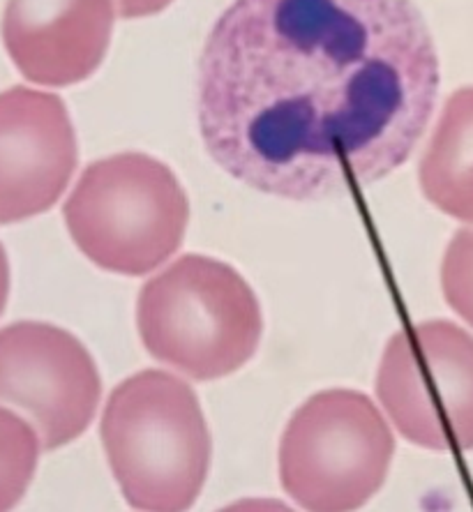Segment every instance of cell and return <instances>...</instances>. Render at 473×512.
Here are the masks:
<instances>
[{
  "mask_svg": "<svg viewBox=\"0 0 473 512\" xmlns=\"http://www.w3.org/2000/svg\"><path fill=\"white\" fill-rule=\"evenodd\" d=\"M7 298H10V261H7V254L0 245V314H3Z\"/></svg>",
  "mask_w": 473,
  "mask_h": 512,
  "instance_id": "15",
  "label": "cell"
},
{
  "mask_svg": "<svg viewBox=\"0 0 473 512\" xmlns=\"http://www.w3.org/2000/svg\"><path fill=\"white\" fill-rule=\"evenodd\" d=\"M377 397L416 446L473 450V337L450 321L395 333L377 372Z\"/></svg>",
  "mask_w": 473,
  "mask_h": 512,
  "instance_id": "6",
  "label": "cell"
},
{
  "mask_svg": "<svg viewBox=\"0 0 473 512\" xmlns=\"http://www.w3.org/2000/svg\"><path fill=\"white\" fill-rule=\"evenodd\" d=\"M437 90L411 0H236L201 54L199 130L252 190L326 201L402 167Z\"/></svg>",
  "mask_w": 473,
  "mask_h": 512,
  "instance_id": "1",
  "label": "cell"
},
{
  "mask_svg": "<svg viewBox=\"0 0 473 512\" xmlns=\"http://www.w3.org/2000/svg\"><path fill=\"white\" fill-rule=\"evenodd\" d=\"M40 434L19 413L0 406V512L24 499L40 459Z\"/></svg>",
  "mask_w": 473,
  "mask_h": 512,
  "instance_id": "11",
  "label": "cell"
},
{
  "mask_svg": "<svg viewBox=\"0 0 473 512\" xmlns=\"http://www.w3.org/2000/svg\"><path fill=\"white\" fill-rule=\"evenodd\" d=\"M137 328L155 360L194 381H215L257 353L264 319L238 270L185 254L139 291Z\"/></svg>",
  "mask_w": 473,
  "mask_h": 512,
  "instance_id": "3",
  "label": "cell"
},
{
  "mask_svg": "<svg viewBox=\"0 0 473 512\" xmlns=\"http://www.w3.org/2000/svg\"><path fill=\"white\" fill-rule=\"evenodd\" d=\"M174 3V0H116L118 14L123 19H141V17H153Z\"/></svg>",
  "mask_w": 473,
  "mask_h": 512,
  "instance_id": "13",
  "label": "cell"
},
{
  "mask_svg": "<svg viewBox=\"0 0 473 512\" xmlns=\"http://www.w3.org/2000/svg\"><path fill=\"white\" fill-rule=\"evenodd\" d=\"M100 395L95 360L72 333L42 321L0 328V404L30 418L42 450L51 453L79 439Z\"/></svg>",
  "mask_w": 473,
  "mask_h": 512,
  "instance_id": "7",
  "label": "cell"
},
{
  "mask_svg": "<svg viewBox=\"0 0 473 512\" xmlns=\"http://www.w3.org/2000/svg\"><path fill=\"white\" fill-rule=\"evenodd\" d=\"M441 289L450 310L473 328V229H460L441 263Z\"/></svg>",
  "mask_w": 473,
  "mask_h": 512,
  "instance_id": "12",
  "label": "cell"
},
{
  "mask_svg": "<svg viewBox=\"0 0 473 512\" xmlns=\"http://www.w3.org/2000/svg\"><path fill=\"white\" fill-rule=\"evenodd\" d=\"M217 512H296V510L277 499H240V501L229 503V506H224Z\"/></svg>",
  "mask_w": 473,
  "mask_h": 512,
  "instance_id": "14",
  "label": "cell"
},
{
  "mask_svg": "<svg viewBox=\"0 0 473 512\" xmlns=\"http://www.w3.org/2000/svg\"><path fill=\"white\" fill-rule=\"evenodd\" d=\"M67 231L97 268L141 277L183 245L190 203L167 164L120 153L90 164L63 206Z\"/></svg>",
  "mask_w": 473,
  "mask_h": 512,
  "instance_id": "4",
  "label": "cell"
},
{
  "mask_svg": "<svg viewBox=\"0 0 473 512\" xmlns=\"http://www.w3.org/2000/svg\"><path fill=\"white\" fill-rule=\"evenodd\" d=\"M393 453V432L370 397L321 390L284 429L280 483L305 512H356L384 487Z\"/></svg>",
  "mask_w": 473,
  "mask_h": 512,
  "instance_id": "5",
  "label": "cell"
},
{
  "mask_svg": "<svg viewBox=\"0 0 473 512\" xmlns=\"http://www.w3.org/2000/svg\"><path fill=\"white\" fill-rule=\"evenodd\" d=\"M102 446L125 501L141 512H187L210 469V432L183 379L144 370L118 383L102 413Z\"/></svg>",
  "mask_w": 473,
  "mask_h": 512,
  "instance_id": "2",
  "label": "cell"
},
{
  "mask_svg": "<svg viewBox=\"0 0 473 512\" xmlns=\"http://www.w3.org/2000/svg\"><path fill=\"white\" fill-rule=\"evenodd\" d=\"M418 178L434 208L473 224V86L448 97Z\"/></svg>",
  "mask_w": 473,
  "mask_h": 512,
  "instance_id": "10",
  "label": "cell"
},
{
  "mask_svg": "<svg viewBox=\"0 0 473 512\" xmlns=\"http://www.w3.org/2000/svg\"><path fill=\"white\" fill-rule=\"evenodd\" d=\"M114 0H7L3 44L28 81L72 86L86 81L107 56Z\"/></svg>",
  "mask_w": 473,
  "mask_h": 512,
  "instance_id": "9",
  "label": "cell"
},
{
  "mask_svg": "<svg viewBox=\"0 0 473 512\" xmlns=\"http://www.w3.org/2000/svg\"><path fill=\"white\" fill-rule=\"evenodd\" d=\"M77 162V134L58 95L26 86L0 93V224L54 208Z\"/></svg>",
  "mask_w": 473,
  "mask_h": 512,
  "instance_id": "8",
  "label": "cell"
}]
</instances>
